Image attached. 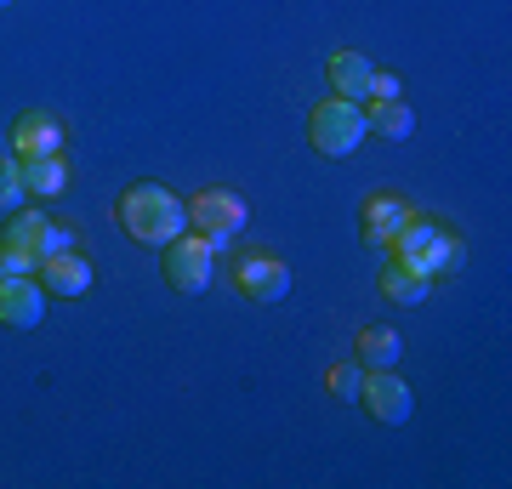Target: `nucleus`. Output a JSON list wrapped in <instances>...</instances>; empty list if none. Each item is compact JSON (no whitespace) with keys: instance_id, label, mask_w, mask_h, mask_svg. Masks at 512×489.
Here are the masks:
<instances>
[{"instance_id":"19","label":"nucleus","mask_w":512,"mask_h":489,"mask_svg":"<svg viewBox=\"0 0 512 489\" xmlns=\"http://www.w3.org/2000/svg\"><path fill=\"white\" fill-rule=\"evenodd\" d=\"M359 381H365V364L359 359H348V364H330V376H325V387L336 393V399H359Z\"/></svg>"},{"instance_id":"15","label":"nucleus","mask_w":512,"mask_h":489,"mask_svg":"<svg viewBox=\"0 0 512 489\" xmlns=\"http://www.w3.org/2000/svg\"><path fill=\"white\" fill-rule=\"evenodd\" d=\"M376 285H382V296L393 302V308H416V302H427V296H433V279H427V273H416V268H404V262H393V256H387V268H382V279H376Z\"/></svg>"},{"instance_id":"21","label":"nucleus","mask_w":512,"mask_h":489,"mask_svg":"<svg viewBox=\"0 0 512 489\" xmlns=\"http://www.w3.org/2000/svg\"><path fill=\"white\" fill-rule=\"evenodd\" d=\"M393 97H399V74L376 69V74H370V91H365V103H393Z\"/></svg>"},{"instance_id":"2","label":"nucleus","mask_w":512,"mask_h":489,"mask_svg":"<svg viewBox=\"0 0 512 489\" xmlns=\"http://www.w3.org/2000/svg\"><path fill=\"white\" fill-rule=\"evenodd\" d=\"M114 222L137 245H171L177 234H188V205L165 182H131L126 194L114 200Z\"/></svg>"},{"instance_id":"9","label":"nucleus","mask_w":512,"mask_h":489,"mask_svg":"<svg viewBox=\"0 0 512 489\" xmlns=\"http://www.w3.org/2000/svg\"><path fill=\"white\" fill-rule=\"evenodd\" d=\"M40 319H46V285H40L35 273H12V279H0V325L35 330Z\"/></svg>"},{"instance_id":"10","label":"nucleus","mask_w":512,"mask_h":489,"mask_svg":"<svg viewBox=\"0 0 512 489\" xmlns=\"http://www.w3.org/2000/svg\"><path fill=\"white\" fill-rule=\"evenodd\" d=\"M35 279L46 285V296H86L92 279H97V268H92V256L57 251V256H46V262L35 268Z\"/></svg>"},{"instance_id":"7","label":"nucleus","mask_w":512,"mask_h":489,"mask_svg":"<svg viewBox=\"0 0 512 489\" xmlns=\"http://www.w3.org/2000/svg\"><path fill=\"white\" fill-rule=\"evenodd\" d=\"M370 416L382 421V427H404L410 421V410H416V393H410V381H399L393 370H365V381H359V399Z\"/></svg>"},{"instance_id":"6","label":"nucleus","mask_w":512,"mask_h":489,"mask_svg":"<svg viewBox=\"0 0 512 489\" xmlns=\"http://www.w3.org/2000/svg\"><path fill=\"white\" fill-rule=\"evenodd\" d=\"M74 222H57V217H46L40 205H23V211H12L6 217V228H0V239H12V245H29V251L46 262V256H57V251H74Z\"/></svg>"},{"instance_id":"11","label":"nucleus","mask_w":512,"mask_h":489,"mask_svg":"<svg viewBox=\"0 0 512 489\" xmlns=\"http://www.w3.org/2000/svg\"><path fill=\"white\" fill-rule=\"evenodd\" d=\"M6 137H12L18 154H63V137H69V131H63V120H57L52 109H23L18 126L6 131Z\"/></svg>"},{"instance_id":"3","label":"nucleus","mask_w":512,"mask_h":489,"mask_svg":"<svg viewBox=\"0 0 512 489\" xmlns=\"http://www.w3.org/2000/svg\"><path fill=\"white\" fill-rule=\"evenodd\" d=\"M370 137V126H365V103H348V97H336L330 91L325 103H313V114H308V143H313V154H325V160H348L353 148Z\"/></svg>"},{"instance_id":"1","label":"nucleus","mask_w":512,"mask_h":489,"mask_svg":"<svg viewBox=\"0 0 512 489\" xmlns=\"http://www.w3.org/2000/svg\"><path fill=\"white\" fill-rule=\"evenodd\" d=\"M387 256L404 262V268L427 273L433 285H439V279H456V273L467 268V245H461V234L444 217H427V211H410V217H404V228L387 239Z\"/></svg>"},{"instance_id":"18","label":"nucleus","mask_w":512,"mask_h":489,"mask_svg":"<svg viewBox=\"0 0 512 489\" xmlns=\"http://www.w3.org/2000/svg\"><path fill=\"white\" fill-rule=\"evenodd\" d=\"M23 205H29V188L18 171V148H12V137H0V217H12Z\"/></svg>"},{"instance_id":"12","label":"nucleus","mask_w":512,"mask_h":489,"mask_svg":"<svg viewBox=\"0 0 512 489\" xmlns=\"http://www.w3.org/2000/svg\"><path fill=\"white\" fill-rule=\"evenodd\" d=\"M404 217H410V205L399 200V194H365V205H359V234H365V245H382L404 228Z\"/></svg>"},{"instance_id":"4","label":"nucleus","mask_w":512,"mask_h":489,"mask_svg":"<svg viewBox=\"0 0 512 489\" xmlns=\"http://www.w3.org/2000/svg\"><path fill=\"white\" fill-rule=\"evenodd\" d=\"M245 222H251V211H245V200H239L234 188H200V194L188 200V228H194L211 251H228V245L245 234Z\"/></svg>"},{"instance_id":"5","label":"nucleus","mask_w":512,"mask_h":489,"mask_svg":"<svg viewBox=\"0 0 512 489\" xmlns=\"http://www.w3.org/2000/svg\"><path fill=\"white\" fill-rule=\"evenodd\" d=\"M160 251H165V262H160L165 285L183 290V296H200V290L217 279V251H211L194 228H188V234H177L171 245H160Z\"/></svg>"},{"instance_id":"20","label":"nucleus","mask_w":512,"mask_h":489,"mask_svg":"<svg viewBox=\"0 0 512 489\" xmlns=\"http://www.w3.org/2000/svg\"><path fill=\"white\" fill-rule=\"evenodd\" d=\"M40 256L29 245H12V239H0V279H12V273H35Z\"/></svg>"},{"instance_id":"17","label":"nucleus","mask_w":512,"mask_h":489,"mask_svg":"<svg viewBox=\"0 0 512 489\" xmlns=\"http://www.w3.org/2000/svg\"><path fill=\"white\" fill-rule=\"evenodd\" d=\"M365 126H370V137H387V143H399V137H410L416 131V109L410 103H365Z\"/></svg>"},{"instance_id":"14","label":"nucleus","mask_w":512,"mask_h":489,"mask_svg":"<svg viewBox=\"0 0 512 489\" xmlns=\"http://www.w3.org/2000/svg\"><path fill=\"white\" fill-rule=\"evenodd\" d=\"M370 74H376V63H370L365 52H330V63H325L330 91H336V97H348V103H365Z\"/></svg>"},{"instance_id":"16","label":"nucleus","mask_w":512,"mask_h":489,"mask_svg":"<svg viewBox=\"0 0 512 489\" xmlns=\"http://www.w3.org/2000/svg\"><path fill=\"white\" fill-rule=\"evenodd\" d=\"M353 359L365 364V370H393V364H399V330L359 325V336H353Z\"/></svg>"},{"instance_id":"13","label":"nucleus","mask_w":512,"mask_h":489,"mask_svg":"<svg viewBox=\"0 0 512 489\" xmlns=\"http://www.w3.org/2000/svg\"><path fill=\"white\" fill-rule=\"evenodd\" d=\"M18 171H23L29 200H57V194H69V160H63V154H18Z\"/></svg>"},{"instance_id":"22","label":"nucleus","mask_w":512,"mask_h":489,"mask_svg":"<svg viewBox=\"0 0 512 489\" xmlns=\"http://www.w3.org/2000/svg\"><path fill=\"white\" fill-rule=\"evenodd\" d=\"M0 6H12V0H0Z\"/></svg>"},{"instance_id":"8","label":"nucleus","mask_w":512,"mask_h":489,"mask_svg":"<svg viewBox=\"0 0 512 489\" xmlns=\"http://www.w3.org/2000/svg\"><path fill=\"white\" fill-rule=\"evenodd\" d=\"M234 285H239V296H251V302H279V296L291 290V268L268 251H245L234 262Z\"/></svg>"}]
</instances>
